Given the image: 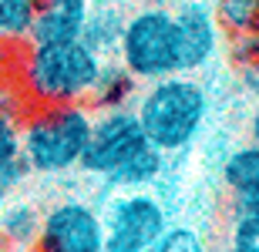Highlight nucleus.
<instances>
[{
	"label": "nucleus",
	"mask_w": 259,
	"mask_h": 252,
	"mask_svg": "<svg viewBox=\"0 0 259 252\" xmlns=\"http://www.w3.org/2000/svg\"><path fill=\"white\" fill-rule=\"evenodd\" d=\"M101 54L84 40L24 44L17 58V84L30 105H88L101 71Z\"/></svg>",
	"instance_id": "f257e3e1"
},
{
	"label": "nucleus",
	"mask_w": 259,
	"mask_h": 252,
	"mask_svg": "<svg viewBox=\"0 0 259 252\" xmlns=\"http://www.w3.org/2000/svg\"><path fill=\"white\" fill-rule=\"evenodd\" d=\"M132 111L145 138L165 155L182 152L199 138L209 118V91L192 74H168L138 87Z\"/></svg>",
	"instance_id": "f03ea898"
},
{
	"label": "nucleus",
	"mask_w": 259,
	"mask_h": 252,
	"mask_svg": "<svg viewBox=\"0 0 259 252\" xmlns=\"http://www.w3.org/2000/svg\"><path fill=\"white\" fill-rule=\"evenodd\" d=\"M88 105H34L20 121V155L30 175H64L81 165L91 138Z\"/></svg>",
	"instance_id": "7ed1b4c3"
},
{
	"label": "nucleus",
	"mask_w": 259,
	"mask_h": 252,
	"mask_svg": "<svg viewBox=\"0 0 259 252\" xmlns=\"http://www.w3.org/2000/svg\"><path fill=\"white\" fill-rule=\"evenodd\" d=\"M115 58L142 84L168 78V74H185L182 34H179L175 10L142 7V10H135L132 17H125Z\"/></svg>",
	"instance_id": "20e7f679"
},
{
	"label": "nucleus",
	"mask_w": 259,
	"mask_h": 252,
	"mask_svg": "<svg viewBox=\"0 0 259 252\" xmlns=\"http://www.w3.org/2000/svg\"><path fill=\"white\" fill-rule=\"evenodd\" d=\"M105 252H152L158 235L168 229V215L158 195L148 188L115 192L101 209Z\"/></svg>",
	"instance_id": "39448f33"
},
{
	"label": "nucleus",
	"mask_w": 259,
	"mask_h": 252,
	"mask_svg": "<svg viewBox=\"0 0 259 252\" xmlns=\"http://www.w3.org/2000/svg\"><path fill=\"white\" fill-rule=\"evenodd\" d=\"M145 145H148V138L132 108H105V111H95L91 118V138H88L77 168L88 172L91 178H108Z\"/></svg>",
	"instance_id": "423d86ee"
},
{
	"label": "nucleus",
	"mask_w": 259,
	"mask_h": 252,
	"mask_svg": "<svg viewBox=\"0 0 259 252\" xmlns=\"http://www.w3.org/2000/svg\"><path fill=\"white\" fill-rule=\"evenodd\" d=\"M34 252H105L101 209L84 198H61L40 212Z\"/></svg>",
	"instance_id": "0eeeda50"
},
{
	"label": "nucleus",
	"mask_w": 259,
	"mask_h": 252,
	"mask_svg": "<svg viewBox=\"0 0 259 252\" xmlns=\"http://www.w3.org/2000/svg\"><path fill=\"white\" fill-rule=\"evenodd\" d=\"M179 34H182V54H185V74H199L215 61L222 47V27L215 14L205 4H182L175 10Z\"/></svg>",
	"instance_id": "6e6552de"
},
{
	"label": "nucleus",
	"mask_w": 259,
	"mask_h": 252,
	"mask_svg": "<svg viewBox=\"0 0 259 252\" xmlns=\"http://www.w3.org/2000/svg\"><path fill=\"white\" fill-rule=\"evenodd\" d=\"M88 10H91V0H37V17H34L27 44L77 40L84 30Z\"/></svg>",
	"instance_id": "1a4fd4ad"
},
{
	"label": "nucleus",
	"mask_w": 259,
	"mask_h": 252,
	"mask_svg": "<svg viewBox=\"0 0 259 252\" xmlns=\"http://www.w3.org/2000/svg\"><path fill=\"white\" fill-rule=\"evenodd\" d=\"M138 87H142V81L135 78L121 61L105 58L101 61V71H98L95 87H91V94H88V105L95 108V111H105V108H132Z\"/></svg>",
	"instance_id": "9d476101"
},
{
	"label": "nucleus",
	"mask_w": 259,
	"mask_h": 252,
	"mask_svg": "<svg viewBox=\"0 0 259 252\" xmlns=\"http://www.w3.org/2000/svg\"><path fill=\"white\" fill-rule=\"evenodd\" d=\"M162 175H165V152L148 141L142 152H135L125 165L115 168V172L108 175V178H101V182H105L111 192H132V188H152Z\"/></svg>",
	"instance_id": "9b49d317"
},
{
	"label": "nucleus",
	"mask_w": 259,
	"mask_h": 252,
	"mask_svg": "<svg viewBox=\"0 0 259 252\" xmlns=\"http://www.w3.org/2000/svg\"><path fill=\"white\" fill-rule=\"evenodd\" d=\"M40 229V209L30 202H7L0 209V245L4 249H30Z\"/></svg>",
	"instance_id": "f8f14e48"
},
{
	"label": "nucleus",
	"mask_w": 259,
	"mask_h": 252,
	"mask_svg": "<svg viewBox=\"0 0 259 252\" xmlns=\"http://www.w3.org/2000/svg\"><path fill=\"white\" fill-rule=\"evenodd\" d=\"M222 182L232 195L259 192V145H239L222 162Z\"/></svg>",
	"instance_id": "ddd939ff"
},
{
	"label": "nucleus",
	"mask_w": 259,
	"mask_h": 252,
	"mask_svg": "<svg viewBox=\"0 0 259 252\" xmlns=\"http://www.w3.org/2000/svg\"><path fill=\"white\" fill-rule=\"evenodd\" d=\"M121 27H125V17L111 7H101V10H88V20H84V30H81V40H84L91 51H98L101 58H111L118 51V37H121Z\"/></svg>",
	"instance_id": "4468645a"
},
{
	"label": "nucleus",
	"mask_w": 259,
	"mask_h": 252,
	"mask_svg": "<svg viewBox=\"0 0 259 252\" xmlns=\"http://www.w3.org/2000/svg\"><path fill=\"white\" fill-rule=\"evenodd\" d=\"M34 17H37V0H0V40L14 47L27 44Z\"/></svg>",
	"instance_id": "2eb2a0df"
},
{
	"label": "nucleus",
	"mask_w": 259,
	"mask_h": 252,
	"mask_svg": "<svg viewBox=\"0 0 259 252\" xmlns=\"http://www.w3.org/2000/svg\"><path fill=\"white\" fill-rule=\"evenodd\" d=\"M229 61H232V68H236L239 84L252 97H259V34H239V37H232Z\"/></svg>",
	"instance_id": "dca6fc26"
},
{
	"label": "nucleus",
	"mask_w": 259,
	"mask_h": 252,
	"mask_svg": "<svg viewBox=\"0 0 259 252\" xmlns=\"http://www.w3.org/2000/svg\"><path fill=\"white\" fill-rule=\"evenodd\" d=\"M215 20L232 37L239 34H259V0H219Z\"/></svg>",
	"instance_id": "f3484780"
},
{
	"label": "nucleus",
	"mask_w": 259,
	"mask_h": 252,
	"mask_svg": "<svg viewBox=\"0 0 259 252\" xmlns=\"http://www.w3.org/2000/svg\"><path fill=\"white\" fill-rule=\"evenodd\" d=\"M152 252H209V245L192 225H168L152 245Z\"/></svg>",
	"instance_id": "a211bd4d"
},
{
	"label": "nucleus",
	"mask_w": 259,
	"mask_h": 252,
	"mask_svg": "<svg viewBox=\"0 0 259 252\" xmlns=\"http://www.w3.org/2000/svg\"><path fill=\"white\" fill-rule=\"evenodd\" d=\"M30 108H34V105L27 101V94H24V87L17 84V78L0 81V115L14 118V121H24Z\"/></svg>",
	"instance_id": "6ab92c4d"
},
{
	"label": "nucleus",
	"mask_w": 259,
	"mask_h": 252,
	"mask_svg": "<svg viewBox=\"0 0 259 252\" xmlns=\"http://www.w3.org/2000/svg\"><path fill=\"white\" fill-rule=\"evenodd\" d=\"M229 249L232 252H259V219H232Z\"/></svg>",
	"instance_id": "aec40b11"
},
{
	"label": "nucleus",
	"mask_w": 259,
	"mask_h": 252,
	"mask_svg": "<svg viewBox=\"0 0 259 252\" xmlns=\"http://www.w3.org/2000/svg\"><path fill=\"white\" fill-rule=\"evenodd\" d=\"M20 158V121L0 115V168Z\"/></svg>",
	"instance_id": "412c9836"
},
{
	"label": "nucleus",
	"mask_w": 259,
	"mask_h": 252,
	"mask_svg": "<svg viewBox=\"0 0 259 252\" xmlns=\"http://www.w3.org/2000/svg\"><path fill=\"white\" fill-rule=\"evenodd\" d=\"M232 219H259V192L232 195Z\"/></svg>",
	"instance_id": "4be33fe9"
},
{
	"label": "nucleus",
	"mask_w": 259,
	"mask_h": 252,
	"mask_svg": "<svg viewBox=\"0 0 259 252\" xmlns=\"http://www.w3.org/2000/svg\"><path fill=\"white\" fill-rule=\"evenodd\" d=\"M24 47V44H20ZM20 47H14V44H4L0 40V81H7L17 74V58H20Z\"/></svg>",
	"instance_id": "5701e85b"
},
{
	"label": "nucleus",
	"mask_w": 259,
	"mask_h": 252,
	"mask_svg": "<svg viewBox=\"0 0 259 252\" xmlns=\"http://www.w3.org/2000/svg\"><path fill=\"white\" fill-rule=\"evenodd\" d=\"M249 141L259 145V105L252 108V115H249Z\"/></svg>",
	"instance_id": "b1692460"
},
{
	"label": "nucleus",
	"mask_w": 259,
	"mask_h": 252,
	"mask_svg": "<svg viewBox=\"0 0 259 252\" xmlns=\"http://www.w3.org/2000/svg\"><path fill=\"white\" fill-rule=\"evenodd\" d=\"M7 198H10V192H7V188H4V185H0V209L7 205Z\"/></svg>",
	"instance_id": "393cba45"
},
{
	"label": "nucleus",
	"mask_w": 259,
	"mask_h": 252,
	"mask_svg": "<svg viewBox=\"0 0 259 252\" xmlns=\"http://www.w3.org/2000/svg\"><path fill=\"white\" fill-rule=\"evenodd\" d=\"M0 252H17V249H4V245H0Z\"/></svg>",
	"instance_id": "a878e982"
},
{
	"label": "nucleus",
	"mask_w": 259,
	"mask_h": 252,
	"mask_svg": "<svg viewBox=\"0 0 259 252\" xmlns=\"http://www.w3.org/2000/svg\"><path fill=\"white\" fill-rule=\"evenodd\" d=\"M222 252H232V249H222Z\"/></svg>",
	"instance_id": "bb28decb"
}]
</instances>
